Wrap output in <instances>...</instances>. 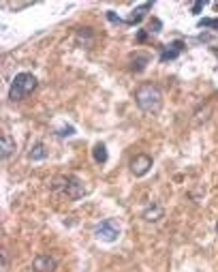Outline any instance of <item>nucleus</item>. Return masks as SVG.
Listing matches in <instances>:
<instances>
[{
	"instance_id": "obj_19",
	"label": "nucleus",
	"mask_w": 218,
	"mask_h": 272,
	"mask_svg": "<svg viewBox=\"0 0 218 272\" xmlns=\"http://www.w3.org/2000/svg\"><path fill=\"white\" fill-rule=\"evenodd\" d=\"M201 9H203V3H195L193 7H190V11H193V13H199Z\"/></svg>"
},
{
	"instance_id": "obj_14",
	"label": "nucleus",
	"mask_w": 218,
	"mask_h": 272,
	"mask_svg": "<svg viewBox=\"0 0 218 272\" xmlns=\"http://www.w3.org/2000/svg\"><path fill=\"white\" fill-rule=\"evenodd\" d=\"M92 157H94V161L96 163H101V165H103V163H107V148H105V144H96V146H94V150H92Z\"/></svg>"
},
{
	"instance_id": "obj_7",
	"label": "nucleus",
	"mask_w": 218,
	"mask_h": 272,
	"mask_svg": "<svg viewBox=\"0 0 218 272\" xmlns=\"http://www.w3.org/2000/svg\"><path fill=\"white\" fill-rule=\"evenodd\" d=\"M17 150V144L15 140L11 138L9 133H3V138H0V157H3V161H9Z\"/></svg>"
},
{
	"instance_id": "obj_4",
	"label": "nucleus",
	"mask_w": 218,
	"mask_h": 272,
	"mask_svg": "<svg viewBox=\"0 0 218 272\" xmlns=\"http://www.w3.org/2000/svg\"><path fill=\"white\" fill-rule=\"evenodd\" d=\"M94 236L103 242H116L120 238V223L116 219H105L94 228Z\"/></svg>"
},
{
	"instance_id": "obj_10",
	"label": "nucleus",
	"mask_w": 218,
	"mask_h": 272,
	"mask_svg": "<svg viewBox=\"0 0 218 272\" xmlns=\"http://www.w3.org/2000/svg\"><path fill=\"white\" fill-rule=\"evenodd\" d=\"M28 157H30V161H45V159L49 157V150H47V146H45L43 142H36Z\"/></svg>"
},
{
	"instance_id": "obj_3",
	"label": "nucleus",
	"mask_w": 218,
	"mask_h": 272,
	"mask_svg": "<svg viewBox=\"0 0 218 272\" xmlns=\"http://www.w3.org/2000/svg\"><path fill=\"white\" fill-rule=\"evenodd\" d=\"M36 77L28 71H22V73H17L11 81V88H9V99L11 101H24L26 97H30L34 90H36Z\"/></svg>"
},
{
	"instance_id": "obj_16",
	"label": "nucleus",
	"mask_w": 218,
	"mask_h": 272,
	"mask_svg": "<svg viewBox=\"0 0 218 272\" xmlns=\"http://www.w3.org/2000/svg\"><path fill=\"white\" fill-rule=\"evenodd\" d=\"M162 30V22L156 20V17H152L150 20V32H160Z\"/></svg>"
},
{
	"instance_id": "obj_1",
	"label": "nucleus",
	"mask_w": 218,
	"mask_h": 272,
	"mask_svg": "<svg viewBox=\"0 0 218 272\" xmlns=\"http://www.w3.org/2000/svg\"><path fill=\"white\" fill-rule=\"evenodd\" d=\"M135 103L143 114H158L162 110V90L156 84H141L135 90Z\"/></svg>"
},
{
	"instance_id": "obj_5",
	"label": "nucleus",
	"mask_w": 218,
	"mask_h": 272,
	"mask_svg": "<svg viewBox=\"0 0 218 272\" xmlns=\"http://www.w3.org/2000/svg\"><path fill=\"white\" fill-rule=\"evenodd\" d=\"M32 270L34 272H56L58 270V259L49 255V253H39L32 259Z\"/></svg>"
},
{
	"instance_id": "obj_17",
	"label": "nucleus",
	"mask_w": 218,
	"mask_h": 272,
	"mask_svg": "<svg viewBox=\"0 0 218 272\" xmlns=\"http://www.w3.org/2000/svg\"><path fill=\"white\" fill-rule=\"evenodd\" d=\"M199 26H201V28L205 26V28H216L218 30V20H201V22H199Z\"/></svg>"
},
{
	"instance_id": "obj_18",
	"label": "nucleus",
	"mask_w": 218,
	"mask_h": 272,
	"mask_svg": "<svg viewBox=\"0 0 218 272\" xmlns=\"http://www.w3.org/2000/svg\"><path fill=\"white\" fill-rule=\"evenodd\" d=\"M107 20H109V22H114V24H122V20H120V17H118L114 11H107Z\"/></svg>"
},
{
	"instance_id": "obj_9",
	"label": "nucleus",
	"mask_w": 218,
	"mask_h": 272,
	"mask_svg": "<svg viewBox=\"0 0 218 272\" xmlns=\"http://www.w3.org/2000/svg\"><path fill=\"white\" fill-rule=\"evenodd\" d=\"M184 48H186V45L182 43V41H174L171 45H167V48L160 52V62H167V60H176V58L180 56V54L184 52Z\"/></svg>"
},
{
	"instance_id": "obj_13",
	"label": "nucleus",
	"mask_w": 218,
	"mask_h": 272,
	"mask_svg": "<svg viewBox=\"0 0 218 272\" xmlns=\"http://www.w3.org/2000/svg\"><path fill=\"white\" fill-rule=\"evenodd\" d=\"M148 62H150L148 54H137V56L133 58V62H131V69L135 71V73H141V71L148 67Z\"/></svg>"
},
{
	"instance_id": "obj_11",
	"label": "nucleus",
	"mask_w": 218,
	"mask_h": 272,
	"mask_svg": "<svg viewBox=\"0 0 218 272\" xmlns=\"http://www.w3.org/2000/svg\"><path fill=\"white\" fill-rule=\"evenodd\" d=\"M75 39H77L79 45H84V48H92V45H94V32L90 28H79Z\"/></svg>"
},
{
	"instance_id": "obj_20",
	"label": "nucleus",
	"mask_w": 218,
	"mask_h": 272,
	"mask_svg": "<svg viewBox=\"0 0 218 272\" xmlns=\"http://www.w3.org/2000/svg\"><path fill=\"white\" fill-rule=\"evenodd\" d=\"M9 266V255H7V251H3V270H7Z\"/></svg>"
},
{
	"instance_id": "obj_12",
	"label": "nucleus",
	"mask_w": 218,
	"mask_h": 272,
	"mask_svg": "<svg viewBox=\"0 0 218 272\" xmlns=\"http://www.w3.org/2000/svg\"><path fill=\"white\" fill-rule=\"evenodd\" d=\"M150 9H152V3H145V5H141L137 9H133V13H131L129 20H126V24H139L145 17V11H150Z\"/></svg>"
},
{
	"instance_id": "obj_15",
	"label": "nucleus",
	"mask_w": 218,
	"mask_h": 272,
	"mask_svg": "<svg viewBox=\"0 0 218 272\" xmlns=\"http://www.w3.org/2000/svg\"><path fill=\"white\" fill-rule=\"evenodd\" d=\"M56 135H58L60 140H65V138H73V135H75V129H73V126H65V129H60Z\"/></svg>"
},
{
	"instance_id": "obj_2",
	"label": "nucleus",
	"mask_w": 218,
	"mask_h": 272,
	"mask_svg": "<svg viewBox=\"0 0 218 272\" xmlns=\"http://www.w3.org/2000/svg\"><path fill=\"white\" fill-rule=\"evenodd\" d=\"M51 193H56L60 197H67V199H81L86 195V187H84V180L67 174V176H56L51 180Z\"/></svg>"
},
{
	"instance_id": "obj_6",
	"label": "nucleus",
	"mask_w": 218,
	"mask_h": 272,
	"mask_svg": "<svg viewBox=\"0 0 218 272\" xmlns=\"http://www.w3.org/2000/svg\"><path fill=\"white\" fill-rule=\"evenodd\" d=\"M129 167H131V174H133L135 178H143V176L152 169V157H148V155H137V157H133L131 163H129Z\"/></svg>"
},
{
	"instance_id": "obj_8",
	"label": "nucleus",
	"mask_w": 218,
	"mask_h": 272,
	"mask_svg": "<svg viewBox=\"0 0 218 272\" xmlns=\"http://www.w3.org/2000/svg\"><path fill=\"white\" fill-rule=\"evenodd\" d=\"M162 216H165V210H162V206L156 204V202H154L152 206H148V208H145V210L141 212V219H143L145 223H158Z\"/></svg>"
},
{
	"instance_id": "obj_21",
	"label": "nucleus",
	"mask_w": 218,
	"mask_h": 272,
	"mask_svg": "<svg viewBox=\"0 0 218 272\" xmlns=\"http://www.w3.org/2000/svg\"><path fill=\"white\" fill-rule=\"evenodd\" d=\"M216 236H218V223H216Z\"/></svg>"
}]
</instances>
